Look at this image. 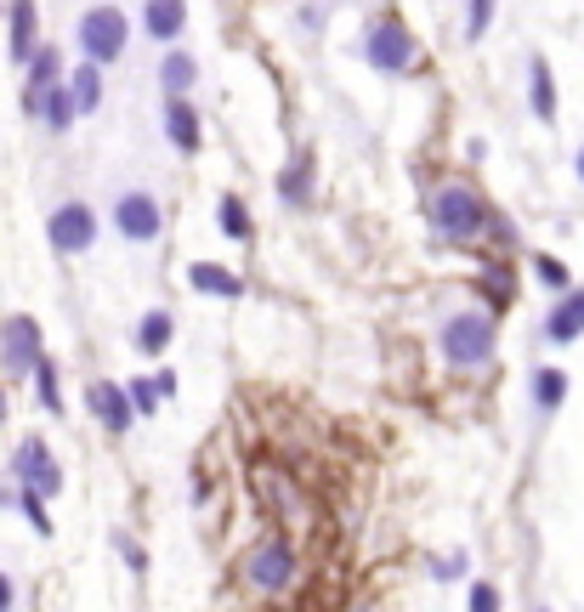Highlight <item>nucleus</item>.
Returning a JSON list of instances; mask_svg holds the SVG:
<instances>
[{"label":"nucleus","instance_id":"nucleus-1","mask_svg":"<svg viewBox=\"0 0 584 612\" xmlns=\"http://www.w3.org/2000/svg\"><path fill=\"white\" fill-rule=\"evenodd\" d=\"M443 358L454 369H482L494 358V324L482 318V313H454L443 324Z\"/></svg>","mask_w":584,"mask_h":612},{"label":"nucleus","instance_id":"nucleus-2","mask_svg":"<svg viewBox=\"0 0 584 612\" xmlns=\"http://www.w3.org/2000/svg\"><path fill=\"white\" fill-rule=\"evenodd\" d=\"M125 46H131V18H125L119 7H91L80 18V52L103 68V63H119Z\"/></svg>","mask_w":584,"mask_h":612},{"label":"nucleus","instance_id":"nucleus-3","mask_svg":"<svg viewBox=\"0 0 584 612\" xmlns=\"http://www.w3.org/2000/svg\"><path fill=\"white\" fill-rule=\"evenodd\" d=\"M432 227L443 238H477L482 227H489V211H482V199L471 188H437V199H432Z\"/></svg>","mask_w":584,"mask_h":612},{"label":"nucleus","instance_id":"nucleus-4","mask_svg":"<svg viewBox=\"0 0 584 612\" xmlns=\"http://www.w3.org/2000/svg\"><path fill=\"white\" fill-rule=\"evenodd\" d=\"M46 238H51L57 256H85V250L96 245V216H91V204H80V199L57 204L51 222H46Z\"/></svg>","mask_w":584,"mask_h":612},{"label":"nucleus","instance_id":"nucleus-5","mask_svg":"<svg viewBox=\"0 0 584 612\" xmlns=\"http://www.w3.org/2000/svg\"><path fill=\"white\" fill-rule=\"evenodd\" d=\"M114 227H119V238H131V245H153L159 227H165V211H159L153 193L131 188V193L114 199Z\"/></svg>","mask_w":584,"mask_h":612},{"label":"nucleus","instance_id":"nucleus-6","mask_svg":"<svg viewBox=\"0 0 584 612\" xmlns=\"http://www.w3.org/2000/svg\"><path fill=\"white\" fill-rule=\"evenodd\" d=\"M12 471H18V488H28V494H41V499L62 494V465L51 460V449L41 437H28L23 449L12 454Z\"/></svg>","mask_w":584,"mask_h":612},{"label":"nucleus","instance_id":"nucleus-7","mask_svg":"<svg viewBox=\"0 0 584 612\" xmlns=\"http://www.w3.org/2000/svg\"><path fill=\"white\" fill-rule=\"evenodd\" d=\"M244 578L255 590H289V578H296V551H289L284 539H267V544H255L250 562H244Z\"/></svg>","mask_w":584,"mask_h":612},{"label":"nucleus","instance_id":"nucleus-8","mask_svg":"<svg viewBox=\"0 0 584 612\" xmlns=\"http://www.w3.org/2000/svg\"><path fill=\"white\" fill-rule=\"evenodd\" d=\"M364 57L380 68V75H403V68L414 63V41L403 23H375L369 41H364Z\"/></svg>","mask_w":584,"mask_h":612},{"label":"nucleus","instance_id":"nucleus-9","mask_svg":"<svg viewBox=\"0 0 584 612\" xmlns=\"http://www.w3.org/2000/svg\"><path fill=\"white\" fill-rule=\"evenodd\" d=\"M41 358V324L35 318H7L0 324V363H7V374H28Z\"/></svg>","mask_w":584,"mask_h":612},{"label":"nucleus","instance_id":"nucleus-10","mask_svg":"<svg viewBox=\"0 0 584 612\" xmlns=\"http://www.w3.org/2000/svg\"><path fill=\"white\" fill-rule=\"evenodd\" d=\"M85 403H91V415L103 420V431H131V420H137V408H131V397H125V386H114V381H96L91 392H85Z\"/></svg>","mask_w":584,"mask_h":612},{"label":"nucleus","instance_id":"nucleus-11","mask_svg":"<svg viewBox=\"0 0 584 612\" xmlns=\"http://www.w3.org/2000/svg\"><path fill=\"white\" fill-rule=\"evenodd\" d=\"M23 68H28V86H23V114H28V120H41V97H46V86H57V68H62V57H57L51 46H35Z\"/></svg>","mask_w":584,"mask_h":612},{"label":"nucleus","instance_id":"nucleus-12","mask_svg":"<svg viewBox=\"0 0 584 612\" xmlns=\"http://www.w3.org/2000/svg\"><path fill=\"white\" fill-rule=\"evenodd\" d=\"M579 335H584V290H568L557 301V313L545 318V340L550 347H573Z\"/></svg>","mask_w":584,"mask_h":612},{"label":"nucleus","instance_id":"nucleus-13","mask_svg":"<svg viewBox=\"0 0 584 612\" xmlns=\"http://www.w3.org/2000/svg\"><path fill=\"white\" fill-rule=\"evenodd\" d=\"M7 18H12V23H7V46H12V63L23 68L28 52L41 46V41H35V34H41V12H35V0H12Z\"/></svg>","mask_w":584,"mask_h":612},{"label":"nucleus","instance_id":"nucleus-14","mask_svg":"<svg viewBox=\"0 0 584 612\" xmlns=\"http://www.w3.org/2000/svg\"><path fill=\"white\" fill-rule=\"evenodd\" d=\"M142 29H148V41H182V29H187V0H148L142 7Z\"/></svg>","mask_w":584,"mask_h":612},{"label":"nucleus","instance_id":"nucleus-15","mask_svg":"<svg viewBox=\"0 0 584 612\" xmlns=\"http://www.w3.org/2000/svg\"><path fill=\"white\" fill-rule=\"evenodd\" d=\"M165 136H171L182 154H199V114L187 109V97H171L165 102Z\"/></svg>","mask_w":584,"mask_h":612},{"label":"nucleus","instance_id":"nucleus-16","mask_svg":"<svg viewBox=\"0 0 584 612\" xmlns=\"http://www.w3.org/2000/svg\"><path fill=\"white\" fill-rule=\"evenodd\" d=\"M62 91H69V102H75V114H91L96 102H103V75H96V63L85 57L69 80H62Z\"/></svg>","mask_w":584,"mask_h":612},{"label":"nucleus","instance_id":"nucleus-17","mask_svg":"<svg viewBox=\"0 0 584 612\" xmlns=\"http://www.w3.org/2000/svg\"><path fill=\"white\" fill-rule=\"evenodd\" d=\"M171 335H176V318L165 313V306H153V313H142V324H137V347L148 358H159V352L171 347Z\"/></svg>","mask_w":584,"mask_h":612},{"label":"nucleus","instance_id":"nucleus-18","mask_svg":"<svg viewBox=\"0 0 584 612\" xmlns=\"http://www.w3.org/2000/svg\"><path fill=\"white\" fill-rule=\"evenodd\" d=\"M193 80H199V63H193L187 52H165V57H159V86H165L171 97H187Z\"/></svg>","mask_w":584,"mask_h":612},{"label":"nucleus","instance_id":"nucleus-19","mask_svg":"<svg viewBox=\"0 0 584 612\" xmlns=\"http://www.w3.org/2000/svg\"><path fill=\"white\" fill-rule=\"evenodd\" d=\"M187 284H193V290H205V295H227V301H233V295H244V284H239L227 267H216V261L187 267Z\"/></svg>","mask_w":584,"mask_h":612},{"label":"nucleus","instance_id":"nucleus-20","mask_svg":"<svg viewBox=\"0 0 584 612\" xmlns=\"http://www.w3.org/2000/svg\"><path fill=\"white\" fill-rule=\"evenodd\" d=\"M41 120H46L51 131H69V125H75V102H69V91H62V80L46 86V97H41Z\"/></svg>","mask_w":584,"mask_h":612},{"label":"nucleus","instance_id":"nucleus-21","mask_svg":"<svg viewBox=\"0 0 584 612\" xmlns=\"http://www.w3.org/2000/svg\"><path fill=\"white\" fill-rule=\"evenodd\" d=\"M28 374H35V392H41V408H46V415H62V392H57V363L41 352L35 358V369H28Z\"/></svg>","mask_w":584,"mask_h":612},{"label":"nucleus","instance_id":"nucleus-22","mask_svg":"<svg viewBox=\"0 0 584 612\" xmlns=\"http://www.w3.org/2000/svg\"><path fill=\"white\" fill-rule=\"evenodd\" d=\"M534 114L539 120H557V80H550V63L534 57Z\"/></svg>","mask_w":584,"mask_h":612},{"label":"nucleus","instance_id":"nucleus-23","mask_svg":"<svg viewBox=\"0 0 584 612\" xmlns=\"http://www.w3.org/2000/svg\"><path fill=\"white\" fill-rule=\"evenodd\" d=\"M562 397H568V374L562 369H539L534 374V403L550 415V408H562Z\"/></svg>","mask_w":584,"mask_h":612},{"label":"nucleus","instance_id":"nucleus-24","mask_svg":"<svg viewBox=\"0 0 584 612\" xmlns=\"http://www.w3.org/2000/svg\"><path fill=\"white\" fill-rule=\"evenodd\" d=\"M221 233L227 238H250V211L239 193H221Z\"/></svg>","mask_w":584,"mask_h":612},{"label":"nucleus","instance_id":"nucleus-25","mask_svg":"<svg viewBox=\"0 0 584 612\" xmlns=\"http://www.w3.org/2000/svg\"><path fill=\"white\" fill-rule=\"evenodd\" d=\"M18 505H23V517L35 522V533H41V539H51V517H46V499H41V494H28V488H18Z\"/></svg>","mask_w":584,"mask_h":612},{"label":"nucleus","instance_id":"nucleus-26","mask_svg":"<svg viewBox=\"0 0 584 612\" xmlns=\"http://www.w3.org/2000/svg\"><path fill=\"white\" fill-rule=\"evenodd\" d=\"M494 23V0H471V12H466V41H482Z\"/></svg>","mask_w":584,"mask_h":612},{"label":"nucleus","instance_id":"nucleus-27","mask_svg":"<svg viewBox=\"0 0 584 612\" xmlns=\"http://www.w3.org/2000/svg\"><path fill=\"white\" fill-rule=\"evenodd\" d=\"M125 397H131L137 415H153V408H159V386H153V374H148V381H131V386H125Z\"/></svg>","mask_w":584,"mask_h":612},{"label":"nucleus","instance_id":"nucleus-28","mask_svg":"<svg viewBox=\"0 0 584 612\" xmlns=\"http://www.w3.org/2000/svg\"><path fill=\"white\" fill-rule=\"evenodd\" d=\"M278 193H284V204L307 199V165H289V170H284V182H278Z\"/></svg>","mask_w":584,"mask_h":612},{"label":"nucleus","instance_id":"nucleus-29","mask_svg":"<svg viewBox=\"0 0 584 612\" xmlns=\"http://www.w3.org/2000/svg\"><path fill=\"white\" fill-rule=\"evenodd\" d=\"M534 272H539L550 290H568V267H562L557 256H534Z\"/></svg>","mask_w":584,"mask_h":612},{"label":"nucleus","instance_id":"nucleus-30","mask_svg":"<svg viewBox=\"0 0 584 612\" xmlns=\"http://www.w3.org/2000/svg\"><path fill=\"white\" fill-rule=\"evenodd\" d=\"M466 601H471L477 612H494V607H500V590H494V585H471V596H466Z\"/></svg>","mask_w":584,"mask_h":612},{"label":"nucleus","instance_id":"nucleus-31","mask_svg":"<svg viewBox=\"0 0 584 612\" xmlns=\"http://www.w3.org/2000/svg\"><path fill=\"white\" fill-rule=\"evenodd\" d=\"M432 573H437V578H460V573H466V556H443Z\"/></svg>","mask_w":584,"mask_h":612},{"label":"nucleus","instance_id":"nucleus-32","mask_svg":"<svg viewBox=\"0 0 584 612\" xmlns=\"http://www.w3.org/2000/svg\"><path fill=\"white\" fill-rule=\"evenodd\" d=\"M153 386H159V397H176V374H171V369L153 374Z\"/></svg>","mask_w":584,"mask_h":612},{"label":"nucleus","instance_id":"nucleus-33","mask_svg":"<svg viewBox=\"0 0 584 612\" xmlns=\"http://www.w3.org/2000/svg\"><path fill=\"white\" fill-rule=\"evenodd\" d=\"M119 551H125V562H131V567L142 573V551H137V544H131V539H125V533H119Z\"/></svg>","mask_w":584,"mask_h":612},{"label":"nucleus","instance_id":"nucleus-34","mask_svg":"<svg viewBox=\"0 0 584 612\" xmlns=\"http://www.w3.org/2000/svg\"><path fill=\"white\" fill-rule=\"evenodd\" d=\"M7 607H12V578L0 573V612H7Z\"/></svg>","mask_w":584,"mask_h":612},{"label":"nucleus","instance_id":"nucleus-35","mask_svg":"<svg viewBox=\"0 0 584 612\" xmlns=\"http://www.w3.org/2000/svg\"><path fill=\"white\" fill-rule=\"evenodd\" d=\"M0 420H7V392H0Z\"/></svg>","mask_w":584,"mask_h":612},{"label":"nucleus","instance_id":"nucleus-36","mask_svg":"<svg viewBox=\"0 0 584 612\" xmlns=\"http://www.w3.org/2000/svg\"><path fill=\"white\" fill-rule=\"evenodd\" d=\"M579 177H584V148H579Z\"/></svg>","mask_w":584,"mask_h":612}]
</instances>
